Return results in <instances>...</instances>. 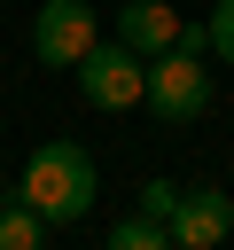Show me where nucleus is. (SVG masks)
I'll return each mask as SVG.
<instances>
[{"label":"nucleus","instance_id":"8","mask_svg":"<svg viewBox=\"0 0 234 250\" xmlns=\"http://www.w3.org/2000/svg\"><path fill=\"white\" fill-rule=\"evenodd\" d=\"M172 242V227L164 219H148V211H133V219H117L109 227V250H164Z\"/></svg>","mask_w":234,"mask_h":250},{"label":"nucleus","instance_id":"6","mask_svg":"<svg viewBox=\"0 0 234 250\" xmlns=\"http://www.w3.org/2000/svg\"><path fill=\"white\" fill-rule=\"evenodd\" d=\"M179 31H187V23L172 16V0H125V8H117V39H125L133 55H148V62H156V55H172V47H179Z\"/></svg>","mask_w":234,"mask_h":250},{"label":"nucleus","instance_id":"2","mask_svg":"<svg viewBox=\"0 0 234 250\" xmlns=\"http://www.w3.org/2000/svg\"><path fill=\"white\" fill-rule=\"evenodd\" d=\"M78 94L94 109H140L148 102V55H133L125 39H94L78 55Z\"/></svg>","mask_w":234,"mask_h":250},{"label":"nucleus","instance_id":"3","mask_svg":"<svg viewBox=\"0 0 234 250\" xmlns=\"http://www.w3.org/2000/svg\"><path fill=\"white\" fill-rule=\"evenodd\" d=\"M148 109H156V125H195L211 109V70L195 47H172L148 62Z\"/></svg>","mask_w":234,"mask_h":250},{"label":"nucleus","instance_id":"1","mask_svg":"<svg viewBox=\"0 0 234 250\" xmlns=\"http://www.w3.org/2000/svg\"><path fill=\"white\" fill-rule=\"evenodd\" d=\"M16 195H23L47 227H78V219L94 211V195H101V172H94V156H86L78 141H39L31 164H23V180H16Z\"/></svg>","mask_w":234,"mask_h":250},{"label":"nucleus","instance_id":"10","mask_svg":"<svg viewBox=\"0 0 234 250\" xmlns=\"http://www.w3.org/2000/svg\"><path fill=\"white\" fill-rule=\"evenodd\" d=\"M211 47H218V62H234V0L211 8Z\"/></svg>","mask_w":234,"mask_h":250},{"label":"nucleus","instance_id":"9","mask_svg":"<svg viewBox=\"0 0 234 250\" xmlns=\"http://www.w3.org/2000/svg\"><path fill=\"white\" fill-rule=\"evenodd\" d=\"M179 195H187V188H172L164 172H156V180H140V211H148V219H164V227H172V211H179Z\"/></svg>","mask_w":234,"mask_h":250},{"label":"nucleus","instance_id":"7","mask_svg":"<svg viewBox=\"0 0 234 250\" xmlns=\"http://www.w3.org/2000/svg\"><path fill=\"white\" fill-rule=\"evenodd\" d=\"M39 242H47V219H39V211L16 195V203L0 211V250H39Z\"/></svg>","mask_w":234,"mask_h":250},{"label":"nucleus","instance_id":"4","mask_svg":"<svg viewBox=\"0 0 234 250\" xmlns=\"http://www.w3.org/2000/svg\"><path fill=\"white\" fill-rule=\"evenodd\" d=\"M94 47V8L86 0H47L31 16V55L47 70H78V55Z\"/></svg>","mask_w":234,"mask_h":250},{"label":"nucleus","instance_id":"5","mask_svg":"<svg viewBox=\"0 0 234 250\" xmlns=\"http://www.w3.org/2000/svg\"><path fill=\"white\" fill-rule=\"evenodd\" d=\"M234 234V195L226 188H187L172 211V250H218Z\"/></svg>","mask_w":234,"mask_h":250}]
</instances>
